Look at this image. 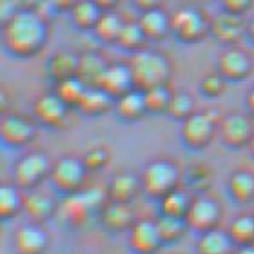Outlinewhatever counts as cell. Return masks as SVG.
Segmentation results:
<instances>
[{
  "label": "cell",
  "instance_id": "obj_1",
  "mask_svg": "<svg viewBox=\"0 0 254 254\" xmlns=\"http://www.w3.org/2000/svg\"><path fill=\"white\" fill-rule=\"evenodd\" d=\"M49 20L37 11H16L2 22V42L5 51L16 59H33L48 46Z\"/></svg>",
  "mask_w": 254,
  "mask_h": 254
},
{
  "label": "cell",
  "instance_id": "obj_2",
  "mask_svg": "<svg viewBox=\"0 0 254 254\" xmlns=\"http://www.w3.org/2000/svg\"><path fill=\"white\" fill-rule=\"evenodd\" d=\"M138 89L147 91L158 85H169L173 78V64L169 57L158 49L143 48L129 60Z\"/></svg>",
  "mask_w": 254,
  "mask_h": 254
},
{
  "label": "cell",
  "instance_id": "obj_3",
  "mask_svg": "<svg viewBox=\"0 0 254 254\" xmlns=\"http://www.w3.org/2000/svg\"><path fill=\"white\" fill-rule=\"evenodd\" d=\"M140 180L142 192L153 200H160L171 190L180 187L182 169L173 158H154L143 165Z\"/></svg>",
  "mask_w": 254,
  "mask_h": 254
},
{
  "label": "cell",
  "instance_id": "obj_4",
  "mask_svg": "<svg viewBox=\"0 0 254 254\" xmlns=\"http://www.w3.org/2000/svg\"><path fill=\"white\" fill-rule=\"evenodd\" d=\"M53 164L55 162H51V158L44 151L26 153L13 165V184H16L26 192L35 190L51 176Z\"/></svg>",
  "mask_w": 254,
  "mask_h": 254
},
{
  "label": "cell",
  "instance_id": "obj_5",
  "mask_svg": "<svg viewBox=\"0 0 254 254\" xmlns=\"http://www.w3.org/2000/svg\"><path fill=\"white\" fill-rule=\"evenodd\" d=\"M173 35L184 44H196L211 35V18L198 5H182L173 13Z\"/></svg>",
  "mask_w": 254,
  "mask_h": 254
},
{
  "label": "cell",
  "instance_id": "obj_6",
  "mask_svg": "<svg viewBox=\"0 0 254 254\" xmlns=\"http://www.w3.org/2000/svg\"><path fill=\"white\" fill-rule=\"evenodd\" d=\"M87 167L84 160L78 156H62L53 164V171L49 180L53 182L57 190H60L64 196L74 194L84 189L85 176H87Z\"/></svg>",
  "mask_w": 254,
  "mask_h": 254
},
{
  "label": "cell",
  "instance_id": "obj_7",
  "mask_svg": "<svg viewBox=\"0 0 254 254\" xmlns=\"http://www.w3.org/2000/svg\"><path fill=\"white\" fill-rule=\"evenodd\" d=\"M222 216H223L222 203L214 196L200 192L198 196L192 198V203H190V209L187 212L186 222H187V227L196 231L198 234H201L220 227Z\"/></svg>",
  "mask_w": 254,
  "mask_h": 254
},
{
  "label": "cell",
  "instance_id": "obj_8",
  "mask_svg": "<svg viewBox=\"0 0 254 254\" xmlns=\"http://www.w3.org/2000/svg\"><path fill=\"white\" fill-rule=\"evenodd\" d=\"M38 122L22 113H7L2 115L0 122V136L7 147H26L37 138Z\"/></svg>",
  "mask_w": 254,
  "mask_h": 254
},
{
  "label": "cell",
  "instance_id": "obj_9",
  "mask_svg": "<svg viewBox=\"0 0 254 254\" xmlns=\"http://www.w3.org/2000/svg\"><path fill=\"white\" fill-rule=\"evenodd\" d=\"M218 134L222 142L231 149H244L249 145L254 134L253 118L247 113H229L218 126Z\"/></svg>",
  "mask_w": 254,
  "mask_h": 254
},
{
  "label": "cell",
  "instance_id": "obj_10",
  "mask_svg": "<svg viewBox=\"0 0 254 254\" xmlns=\"http://www.w3.org/2000/svg\"><path fill=\"white\" fill-rule=\"evenodd\" d=\"M218 134V124H214L203 111H196L192 117L184 120L180 126L182 142L189 149H205L211 145L214 136Z\"/></svg>",
  "mask_w": 254,
  "mask_h": 254
},
{
  "label": "cell",
  "instance_id": "obj_11",
  "mask_svg": "<svg viewBox=\"0 0 254 254\" xmlns=\"http://www.w3.org/2000/svg\"><path fill=\"white\" fill-rule=\"evenodd\" d=\"M69 111H71V107L55 91L44 93L33 102V118L40 126L51 127V129H60L65 126Z\"/></svg>",
  "mask_w": 254,
  "mask_h": 254
},
{
  "label": "cell",
  "instance_id": "obj_12",
  "mask_svg": "<svg viewBox=\"0 0 254 254\" xmlns=\"http://www.w3.org/2000/svg\"><path fill=\"white\" fill-rule=\"evenodd\" d=\"M254 69L253 57H251L245 49L238 48V46H231L225 48L218 57V73H222V76L231 82H242V80L249 78Z\"/></svg>",
  "mask_w": 254,
  "mask_h": 254
},
{
  "label": "cell",
  "instance_id": "obj_13",
  "mask_svg": "<svg viewBox=\"0 0 254 254\" xmlns=\"http://www.w3.org/2000/svg\"><path fill=\"white\" fill-rule=\"evenodd\" d=\"M127 245L134 254H156L162 249V236L156 227V220L140 218L132 223L127 233Z\"/></svg>",
  "mask_w": 254,
  "mask_h": 254
},
{
  "label": "cell",
  "instance_id": "obj_14",
  "mask_svg": "<svg viewBox=\"0 0 254 254\" xmlns=\"http://www.w3.org/2000/svg\"><path fill=\"white\" fill-rule=\"evenodd\" d=\"M96 87L109 93V95L117 100L122 95L129 93L131 89H134V76H132V69L129 62H109L107 64L106 71L102 73L100 80Z\"/></svg>",
  "mask_w": 254,
  "mask_h": 254
},
{
  "label": "cell",
  "instance_id": "obj_15",
  "mask_svg": "<svg viewBox=\"0 0 254 254\" xmlns=\"http://www.w3.org/2000/svg\"><path fill=\"white\" fill-rule=\"evenodd\" d=\"M211 35L225 48L236 46L244 35H247V22L242 15L222 11L211 18Z\"/></svg>",
  "mask_w": 254,
  "mask_h": 254
},
{
  "label": "cell",
  "instance_id": "obj_16",
  "mask_svg": "<svg viewBox=\"0 0 254 254\" xmlns=\"http://www.w3.org/2000/svg\"><path fill=\"white\" fill-rule=\"evenodd\" d=\"M49 234L42 223H24L13 234V251L16 254H46Z\"/></svg>",
  "mask_w": 254,
  "mask_h": 254
},
{
  "label": "cell",
  "instance_id": "obj_17",
  "mask_svg": "<svg viewBox=\"0 0 254 254\" xmlns=\"http://www.w3.org/2000/svg\"><path fill=\"white\" fill-rule=\"evenodd\" d=\"M138 24L149 42H162L173 33V13H169L165 7L142 11Z\"/></svg>",
  "mask_w": 254,
  "mask_h": 254
},
{
  "label": "cell",
  "instance_id": "obj_18",
  "mask_svg": "<svg viewBox=\"0 0 254 254\" xmlns=\"http://www.w3.org/2000/svg\"><path fill=\"white\" fill-rule=\"evenodd\" d=\"M100 223L111 233H129L132 223L136 222V214L131 203L109 200L98 212Z\"/></svg>",
  "mask_w": 254,
  "mask_h": 254
},
{
  "label": "cell",
  "instance_id": "obj_19",
  "mask_svg": "<svg viewBox=\"0 0 254 254\" xmlns=\"http://www.w3.org/2000/svg\"><path fill=\"white\" fill-rule=\"evenodd\" d=\"M59 201L57 198L42 190H27L26 200H24V212L27 214L29 222L46 223L53 216L59 214Z\"/></svg>",
  "mask_w": 254,
  "mask_h": 254
},
{
  "label": "cell",
  "instance_id": "obj_20",
  "mask_svg": "<svg viewBox=\"0 0 254 254\" xmlns=\"http://www.w3.org/2000/svg\"><path fill=\"white\" fill-rule=\"evenodd\" d=\"M107 192H109V200L113 201H122V203H131L140 192H142V180L140 175L134 173H117L113 176L109 186H107Z\"/></svg>",
  "mask_w": 254,
  "mask_h": 254
},
{
  "label": "cell",
  "instance_id": "obj_21",
  "mask_svg": "<svg viewBox=\"0 0 254 254\" xmlns=\"http://www.w3.org/2000/svg\"><path fill=\"white\" fill-rule=\"evenodd\" d=\"M78 67L80 55L71 51V49H59L48 60V74L53 82L78 76Z\"/></svg>",
  "mask_w": 254,
  "mask_h": 254
},
{
  "label": "cell",
  "instance_id": "obj_22",
  "mask_svg": "<svg viewBox=\"0 0 254 254\" xmlns=\"http://www.w3.org/2000/svg\"><path fill=\"white\" fill-rule=\"evenodd\" d=\"M115 111L126 122H138L140 118L149 115L147 106H145V93L142 89H138V87L131 89L129 93L117 98Z\"/></svg>",
  "mask_w": 254,
  "mask_h": 254
},
{
  "label": "cell",
  "instance_id": "obj_23",
  "mask_svg": "<svg viewBox=\"0 0 254 254\" xmlns=\"http://www.w3.org/2000/svg\"><path fill=\"white\" fill-rule=\"evenodd\" d=\"M196 254H234L236 245L229 238L227 231L223 229H212L207 233H201L196 240Z\"/></svg>",
  "mask_w": 254,
  "mask_h": 254
},
{
  "label": "cell",
  "instance_id": "obj_24",
  "mask_svg": "<svg viewBox=\"0 0 254 254\" xmlns=\"http://www.w3.org/2000/svg\"><path fill=\"white\" fill-rule=\"evenodd\" d=\"M115 102L117 100L109 93H106L102 87L93 85V87H87L84 98H82V102H80V106L76 109L85 117H102V115L115 109Z\"/></svg>",
  "mask_w": 254,
  "mask_h": 254
},
{
  "label": "cell",
  "instance_id": "obj_25",
  "mask_svg": "<svg viewBox=\"0 0 254 254\" xmlns=\"http://www.w3.org/2000/svg\"><path fill=\"white\" fill-rule=\"evenodd\" d=\"M229 194L236 203L247 205L254 201V173L249 169H238L227 180Z\"/></svg>",
  "mask_w": 254,
  "mask_h": 254
},
{
  "label": "cell",
  "instance_id": "obj_26",
  "mask_svg": "<svg viewBox=\"0 0 254 254\" xmlns=\"http://www.w3.org/2000/svg\"><path fill=\"white\" fill-rule=\"evenodd\" d=\"M26 190H22L16 184H2L0 186V218L13 220L20 212H24V200Z\"/></svg>",
  "mask_w": 254,
  "mask_h": 254
},
{
  "label": "cell",
  "instance_id": "obj_27",
  "mask_svg": "<svg viewBox=\"0 0 254 254\" xmlns=\"http://www.w3.org/2000/svg\"><path fill=\"white\" fill-rule=\"evenodd\" d=\"M102 15H104V11L98 7L95 0H80L78 4L69 11L73 26L78 27L80 31H93Z\"/></svg>",
  "mask_w": 254,
  "mask_h": 254
},
{
  "label": "cell",
  "instance_id": "obj_28",
  "mask_svg": "<svg viewBox=\"0 0 254 254\" xmlns=\"http://www.w3.org/2000/svg\"><path fill=\"white\" fill-rule=\"evenodd\" d=\"M89 212H93V211H91L89 205L85 203L82 192L65 194L59 205V216H62L65 222L73 223V225H82V223H85Z\"/></svg>",
  "mask_w": 254,
  "mask_h": 254
},
{
  "label": "cell",
  "instance_id": "obj_29",
  "mask_svg": "<svg viewBox=\"0 0 254 254\" xmlns=\"http://www.w3.org/2000/svg\"><path fill=\"white\" fill-rule=\"evenodd\" d=\"M107 64L109 62H107L98 51H84V53H80L78 76L84 80L89 87H93V85L98 84L102 73L106 71Z\"/></svg>",
  "mask_w": 254,
  "mask_h": 254
},
{
  "label": "cell",
  "instance_id": "obj_30",
  "mask_svg": "<svg viewBox=\"0 0 254 254\" xmlns=\"http://www.w3.org/2000/svg\"><path fill=\"white\" fill-rule=\"evenodd\" d=\"M124 24H126V20L120 15H117L115 11H104V15L93 29V33H95L96 40H100L102 44H115L117 46Z\"/></svg>",
  "mask_w": 254,
  "mask_h": 254
},
{
  "label": "cell",
  "instance_id": "obj_31",
  "mask_svg": "<svg viewBox=\"0 0 254 254\" xmlns=\"http://www.w3.org/2000/svg\"><path fill=\"white\" fill-rule=\"evenodd\" d=\"M192 198L187 190L184 189H175L171 190L169 194H165L164 198H160V214H167V216H176V218H186L187 212L190 209Z\"/></svg>",
  "mask_w": 254,
  "mask_h": 254
},
{
  "label": "cell",
  "instance_id": "obj_32",
  "mask_svg": "<svg viewBox=\"0 0 254 254\" xmlns=\"http://www.w3.org/2000/svg\"><path fill=\"white\" fill-rule=\"evenodd\" d=\"M89 85L85 84L80 76H71V78L60 80V82H55V93L62 98L65 104H67L71 109H76L80 106V102L84 98L85 91H87Z\"/></svg>",
  "mask_w": 254,
  "mask_h": 254
},
{
  "label": "cell",
  "instance_id": "obj_33",
  "mask_svg": "<svg viewBox=\"0 0 254 254\" xmlns=\"http://www.w3.org/2000/svg\"><path fill=\"white\" fill-rule=\"evenodd\" d=\"M229 238L233 240L236 247L240 245L254 244V214H238L236 218L231 220L227 227Z\"/></svg>",
  "mask_w": 254,
  "mask_h": 254
},
{
  "label": "cell",
  "instance_id": "obj_34",
  "mask_svg": "<svg viewBox=\"0 0 254 254\" xmlns=\"http://www.w3.org/2000/svg\"><path fill=\"white\" fill-rule=\"evenodd\" d=\"M147 42H149L147 37L143 35L138 20H129V22L126 20L117 46L120 49H124V51H127V53L134 55V53H138V51H142Z\"/></svg>",
  "mask_w": 254,
  "mask_h": 254
},
{
  "label": "cell",
  "instance_id": "obj_35",
  "mask_svg": "<svg viewBox=\"0 0 254 254\" xmlns=\"http://www.w3.org/2000/svg\"><path fill=\"white\" fill-rule=\"evenodd\" d=\"M156 227H158V233L162 236L164 245L176 244L186 234L187 229H189L187 227L186 218L167 216V214H158V218H156Z\"/></svg>",
  "mask_w": 254,
  "mask_h": 254
},
{
  "label": "cell",
  "instance_id": "obj_36",
  "mask_svg": "<svg viewBox=\"0 0 254 254\" xmlns=\"http://www.w3.org/2000/svg\"><path fill=\"white\" fill-rule=\"evenodd\" d=\"M143 93H145V106H147L149 115H167L173 95H175V91H171L169 85H158Z\"/></svg>",
  "mask_w": 254,
  "mask_h": 254
},
{
  "label": "cell",
  "instance_id": "obj_37",
  "mask_svg": "<svg viewBox=\"0 0 254 254\" xmlns=\"http://www.w3.org/2000/svg\"><path fill=\"white\" fill-rule=\"evenodd\" d=\"M194 113H196L194 98H192L187 91H176L175 95H173V100H171L167 115H169L171 118L178 120V122H184V120H187L189 117H192Z\"/></svg>",
  "mask_w": 254,
  "mask_h": 254
},
{
  "label": "cell",
  "instance_id": "obj_38",
  "mask_svg": "<svg viewBox=\"0 0 254 254\" xmlns=\"http://www.w3.org/2000/svg\"><path fill=\"white\" fill-rule=\"evenodd\" d=\"M229 82L222 76V73L218 71H212V73H207L201 76L200 80V91L201 95L207 96V98H218L222 96L227 89Z\"/></svg>",
  "mask_w": 254,
  "mask_h": 254
},
{
  "label": "cell",
  "instance_id": "obj_39",
  "mask_svg": "<svg viewBox=\"0 0 254 254\" xmlns=\"http://www.w3.org/2000/svg\"><path fill=\"white\" fill-rule=\"evenodd\" d=\"M82 160H84L87 171H89V173H95V171H102L109 164L111 153H109V149L104 147V145H93V147H89L85 151Z\"/></svg>",
  "mask_w": 254,
  "mask_h": 254
},
{
  "label": "cell",
  "instance_id": "obj_40",
  "mask_svg": "<svg viewBox=\"0 0 254 254\" xmlns=\"http://www.w3.org/2000/svg\"><path fill=\"white\" fill-rule=\"evenodd\" d=\"M82 196H84L85 203L89 205L91 211H102V207L109 201V192H107V187H98V186H91L84 187L80 190Z\"/></svg>",
  "mask_w": 254,
  "mask_h": 254
},
{
  "label": "cell",
  "instance_id": "obj_41",
  "mask_svg": "<svg viewBox=\"0 0 254 254\" xmlns=\"http://www.w3.org/2000/svg\"><path fill=\"white\" fill-rule=\"evenodd\" d=\"M209 175H211V171L207 169L203 164H192L187 169V178H189V184L190 186L198 187V189H203V186H207V182H209Z\"/></svg>",
  "mask_w": 254,
  "mask_h": 254
},
{
  "label": "cell",
  "instance_id": "obj_42",
  "mask_svg": "<svg viewBox=\"0 0 254 254\" xmlns=\"http://www.w3.org/2000/svg\"><path fill=\"white\" fill-rule=\"evenodd\" d=\"M223 11L236 13V15H247L254 5V0H220Z\"/></svg>",
  "mask_w": 254,
  "mask_h": 254
},
{
  "label": "cell",
  "instance_id": "obj_43",
  "mask_svg": "<svg viewBox=\"0 0 254 254\" xmlns=\"http://www.w3.org/2000/svg\"><path fill=\"white\" fill-rule=\"evenodd\" d=\"M18 11H37L40 13L42 7L48 4V0H13Z\"/></svg>",
  "mask_w": 254,
  "mask_h": 254
},
{
  "label": "cell",
  "instance_id": "obj_44",
  "mask_svg": "<svg viewBox=\"0 0 254 254\" xmlns=\"http://www.w3.org/2000/svg\"><path fill=\"white\" fill-rule=\"evenodd\" d=\"M80 0H48V4L55 9V13H69Z\"/></svg>",
  "mask_w": 254,
  "mask_h": 254
},
{
  "label": "cell",
  "instance_id": "obj_45",
  "mask_svg": "<svg viewBox=\"0 0 254 254\" xmlns=\"http://www.w3.org/2000/svg\"><path fill=\"white\" fill-rule=\"evenodd\" d=\"M132 4L136 5L140 13L149 9H156V7H164L165 0H132Z\"/></svg>",
  "mask_w": 254,
  "mask_h": 254
},
{
  "label": "cell",
  "instance_id": "obj_46",
  "mask_svg": "<svg viewBox=\"0 0 254 254\" xmlns=\"http://www.w3.org/2000/svg\"><path fill=\"white\" fill-rule=\"evenodd\" d=\"M102 11H115L122 0H95Z\"/></svg>",
  "mask_w": 254,
  "mask_h": 254
},
{
  "label": "cell",
  "instance_id": "obj_47",
  "mask_svg": "<svg viewBox=\"0 0 254 254\" xmlns=\"http://www.w3.org/2000/svg\"><path fill=\"white\" fill-rule=\"evenodd\" d=\"M245 106H247V111L251 113V117H254V85L249 89L247 96H245Z\"/></svg>",
  "mask_w": 254,
  "mask_h": 254
},
{
  "label": "cell",
  "instance_id": "obj_48",
  "mask_svg": "<svg viewBox=\"0 0 254 254\" xmlns=\"http://www.w3.org/2000/svg\"><path fill=\"white\" fill-rule=\"evenodd\" d=\"M234 254H254V244L249 245H240L234 249Z\"/></svg>",
  "mask_w": 254,
  "mask_h": 254
},
{
  "label": "cell",
  "instance_id": "obj_49",
  "mask_svg": "<svg viewBox=\"0 0 254 254\" xmlns=\"http://www.w3.org/2000/svg\"><path fill=\"white\" fill-rule=\"evenodd\" d=\"M247 37H249L251 42H254V16L247 22Z\"/></svg>",
  "mask_w": 254,
  "mask_h": 254
},
{
  "label": "cell",
  "instance_id": "obj_50",
  "mask_svg": "<svg viewBox=\"0 0 254 254\" xmlns=\"http://www.w3.org/2000/svg\"><path fill=\"white\" fill-rule=\"evenodd\" d=\"M247 149H249L251 156L254 158V134H253V138H251V142H249V145H247Z\"/></svg>",
  "mask_w": 254,
  "mask_h": 254
},
{
  "label": "cell",
  "instance_id": "obj_51",
  "mask_svg": "<svg viewBox=\"0 0 254 254\" xmlns=\"http://www.w3.org/2000/svg\"><path fill=\"white\" fill-rule=\"evenodd\" d=\"M253 214H254V211H253Z\"/></svg>",
  "mask_w": 254,
  "mask_h": 254
}]
</instances>
